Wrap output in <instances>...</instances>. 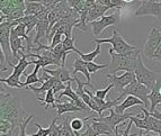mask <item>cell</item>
<instances>
[{"label":"cell","instance_id":"1","mask_svg":"<svg viewBox=\"0 0 161 136\" xmlns=\"http://www.w3.org/2000/svg\"><path fill=\"white\" fill-rule=\"evenodd\" d=\"M0 99H1V101H0V117L1 119L8 120L15 127H19L25 120L19 99L15 96H11L10 92H3V90L1 91Z\"/></svg>","mask_w":161,"mask_h":136},{"label":"cell","instance_id":"2","mask_svg":"<svg viewBox=\"0 0 161 136\" xmlns=\"http://www.w3.org/2000/svg\"><path fill=\"white\" fill-rule=\"evenodd\" d=\"M108 53L110 54L112 61L108 64V73L109 74H116L119 71H125V72H133L134 73L135 68H136L137 57L140 55V51L127 52L124 54H118L109 48Z\"/></svg>","mask_w":161,"mask_h":136},{"label":"cell","instance_id":"3","mask_svg":"<svg viewBox=\"0 0 161 136\" xmlns=\"http://www.w3.org/2000/svg\"><path fill=\"white\" fill-rule=\"evenodd\" d=\"M11 20H5L0 23V47L3 56L6 59V65L10 67L13 65L14 55L10 45V30H11Z\"/></svg>","mask_w":161,"mask_h":136},{"label":"cell","instance_id":"4","mask_svg":"<svg viewBox=\"0 0 161 136\" xmlns=\"http://www.w3.org/2000/svg\"><path fill=\"white\" fill-rule=\"evenodd\" d=\"M30 64H32V62L27 61V59L25 56H22L20 60L17 62L16 65H15V64L11 65V68L14 69L13 73H11L8 78H6V79L1 78V79H0V82L6 83V84L8 85V87H10V88H16V89L24 88V87H23V82L20 81V75L24 74L25 70L27 69V67H28Z\"/></svg>","mask_w":161,"mask_h":136},{"label":"cell","instance_id":"5","mask_svg":"<svg viewBox=\"0 0 161 136\" xmlns=\"http://www.w3.org/2000/svg\"><path fill=\"white\" fill-rule=\"evenodd\" d=\"M96 44H102V43H109L112 44V50H113L115 53L118 54H124V53H127V52H133V51H136L137 48L136 46L134 45H131L126 41L124 40L123 36L118 34L116 32V30H113V35H112V37L109 38H95L94 41Z\"/></svg>","mask_w":161,"mask_h":136},{"label":"cell","instance_id":"6","mask_svg":"<svg viewBox=\"0 0 161 136\" xmlns=\"http://www.w3.org/2000/svg\"><path fill=\"white\" fill-rule=\"evenodd\" d=\"M134 74L136 80L140 83L147 85L149 89L152 90L153 87L156 85V82L159 80V75L156 72H153L151 70H149L148 68L145 67L144 63L142 61V56L141 54L137 57V63H136V68H135Z\"/></svg>","mask_w":161,"mask_h":136},{"label":"cell","instance_id":"7","mask_svg":"<svg viewBox=\"0 0 161 136\" xmlns=\"http://www.w3.org/2000/svg\"><path fill=\"white\" fill-rule=\"evenodd\" d=\"M151 92V89H149L147 85L140 83L139 81L135 79L132 83H130L126 88L123 90V94L121 95L124 98V96H134L136 98H139L140 100H142L144 104V108L149 107V95Z\"/></svg>","mask_w":161,"mask_h":136},{"label":"cell","instance_id":"8","mask_svg":"<svg viewBox=\"0 0 161 136\" xmlns=\"http://www.w3.org/2000/svg\"><path fill=\"white\" fill-rule=\"evenodd\" d=\"M73 13H75V10L70 7V5L68 3L67 0H63V1H61V3H60L59 5H58L57 7L53 9V10L50 11V14H48L50 28H48V33H47V36H46V38H48L52 28L55 26V24H57L58 21L61 20V19H63V18H67V17L72 16Z\"/></svg>","mask_w":161,"mask_h":136},{"label":"cell","instance_id":"9","mask_svg":"<svg viewBox=\"0 0 161 136\" xmlns=\"http://www.w3.org/2000/svg\"><path fill=\"white\" fill-rule=\"evenodd\" d=\"M135 16H153L158 19H161V1H156V0L141 1V5L135 11Z\"/></svg>","mask_w":161,"mask_h":136},{"label":"cell","instance_id":"10","mask_svg":"<svg viewBox=\"0 0 161 136\" xmlns=\"http://www.w3.org/2000/svg\"><path fill=\"white\" fill-rule=\"evenodd\" d=\"M161 44V32L159 28H152L143 46V55L148 60H153L154 52Z\"/></svg>","mask_w":161,"mask_h":136},{"label":"cell","instance_id":"11","mask_svg":"<svg viewBox=\"0 0 161 136\" xmlns=\"http://www.w3.org/2000/svg\"><path fill=\"white\" fill-rule=\"evenodd\" d=\"M106 78H107L108 80H109V82L114 85V89H115L116 92H118V94H121V95L123 94L124 89L126 88L130 83H132L136 79L135 74L133 72H125L124 74L119 75V77H117L116 74H109V73H108V74L106 75Z\"/></svg>","mask_w":161,"mask_h":136},{"label":"cell","instance_id":"12","mask_svg":"<svg viewBox=\"0 0 161 136\" xmlns=\"http://www.w3.org/2000/svg\"><path fill=\"white\" fill-rule=\"evenodd\" d=\"M117 16L115 15H109V16H103L102 18L97 19L95 21L90 23V26H92V34L98 38V36H100L103 32H104L107 27L113 26L117 23Z\"/></svg>","mask_w":161,"mask_h":136},{"label":"cell","instance_id":"13","mask_svg":"<svg viewBox=\"0 0 161 136\" xmlns=\"http://www.w3.org/2000/svg\"><path fill=\"white\" fill-rule=\"evenodd\" d=\"M26 0H0V13H1V23L6 20V17L8 16L11 11L16 9H26L25 7Z\"/></svg>","mask_w":161,"mask_h":136},{"label":"cell","instance_id":"14","mask_svg":"<svg viewBox=\"0 0 161 136\" xmlns=\"http://www.w3.org/2000/svg\"><path fill=\"white\" fill-rule=\"evenodd\" d=\"M133 116H134L133 114H123V115H118V114H116V112H114L113 108H110L109 116H107V117H98V118L96 117V118H94V119L104 122V123L108 124L113 129H115L119 124L125 123L127 119H131Z\"/></svg>","mask_w":161,"mask_h":136},{"label":"cell","instance_id":"15","mask_svg":"<svg viewBox=\"0 0 161 136\" xmlns=\"http://www.w3.org/2000/svg\"><path fill=\"white\" fill-rule=\"evenodd\" d=\"M142 104H143L142 100H140L136 97L126 96V98L124 99V101L121 102L119 105H117V106H115L113 109L118 115H123V114H125V110H126L127 108H131V107H133V106H137V105H142Z\"/></svg>","mask_w":161,"mask_h":136},{"label":"cell","instance_id":"16","mask_svg":"<svg viewBox=\"0 0 161 136\" xmlns=\"http://www.w3.org/2000/svg\"><path fill=\"white\" fill-rule=\"evenodd\" d=\"M43 71L47 72L48 74H51L52 77L57 78L58 80H60L61 82H69V81H75V78H71V74H70L69 70L65 68V65H62V67H59L55 70H48V69H43Z\"/></svg>","mask_w":161,"mask_h":136},{"label":"cell","instance_id":"17","mask_svg":"<svg viewBox=\"0 0 161 136\" xmlns=\"http://www.w3.org/2000/svg\"><path fill=\"white\" fill-rule=\"evenodd\" d=\"M108 10H110L109 7H105V6H102V5H99V3H96L92 7H90V9H89V11H88L87 24L102 18V17L104 16V14Z\"/></svg>","mask_w":161,"mask_h":136},{"label":"cell","instance_id":"18","mask_svg":"<svg viewBox=\"0 0 161 136\" xmlns=\"http://www.w3.org/2000/svg\"><path fill=\"white\" fill-rule=\"evenodd\" d=\"M58 81H60V80H58L57 78H54L51 75V78H50L48 80H46L45 82L42 83V87H40V88H36L34 85H30V87H27V89H30L31 91H33V92L38 97L40 94H46L48 90H53L55 84L58 83Z\"/></svg>","mask_w":161,"mask_h":136},{"label":"cell","instance_id":"19","mask_svg":"<svg viewBox=\"0 0 161 136\" xmlns=\"http://www.w3.org/2000/svg\"><path fill=\"white\" fill-rule=\"evenodd\" d=\"M92 127L94 128V131L98 135L113 136V134H115V129H113L108 124L104 123V122H100V120H96L94 118H92Z\"/></svg>","mask_w":161,"mask_h":136},{"label":"cell","instance_id":"20","mask_svg":"<svg viewBox=\"0 0 161 136\" xmlns=\"http://www.w3.org/2000/svg\"><path fill=\"white\" fill-rule=\"evenodd\" d=\"M25 16H36L43 10H45V7L38 1L35 0H26L25 1Z\"/></svg>","mask_w":161,"mask_h":136},{"label":"cell","instance_id":"21","mask_svg":"<svg viewBox=\"0 0 161 136\" xmlns=\"http://www.w3.org/2000/svg\"><path fill=\"white\" fill-rule=\"evenodd\" d=\"M54 109H57L58 116H62L63 114H68V112H81V109L79 107H77L75 105L72 104V101H68V102H55V104L52 106Z\"/></svg>","mask_w":161,"mask_h":136},{"label":"cell","instance_id":"22","mask_svg":"<svg viewBox=\"0 0 161 136\" xmlns=\"http://www.w3.org/2000/svg\"><path fill=\"white\" fill-rule=\"evenodd\" d=\"M78 72L82 73L85 77H86L87 81H88L89 83H90V73H89L88 71V67H87V62L83 61L82 59H79V57H77V59L75 60V63H73V73L72 74H77Z\"/></svg>","mask_w":161,"mask_h":136},{"label":"cell","instance_id":"23","mask_svg":"<svg viewBox=\"0 0 161 136\" xmlns=\"http://www.w3.org/2000/svg\"><path fill=\"white\" fill-rule=\"evenodd\" d=\"M131 120L134 123V125L136 126L139 129H141V131H144L145 134L150 133L148 118H147V116H145L144 112H142V114H137V115H134L133 117L131 118Z\"/></svg>","mask_w":161,"mask_h":136},{"label":"cell","instance_id":"24","mask_svg":"<svg viewBox=\"0 0 161 136\" xmlns=\"http://www.w3.org/2000/svg\"><path fill=\"white\" fill-rule=\"evenodd\" d=\"M142 112H144L147 118H148L149 129H150V132H156V133L159 134V136H161V120L152 117V116L150 115V112H149L147 108H142Z\"/></svg>","mask_w":161,"mask_h":136},{"label":"cell","instance_id":"25","mask_svg":"<svg viewBox=\"0 0 161 136\" xmlns=\"http://www.w3.org/2000/svg\"><path fill=\"white\" fill-rule=\"evenodd\" d=\"M40 69H41L40 65H35L34 71H33L31 74L24 73V74L26 75V81L23 82V87H24V88H27V87H30V85H33V84H35V83L41 82V78H38V70Z\"/></svg>","mask_w":161,"mask_h":136},{"label":"cell","instance_id":"26","mask_svg":"<svg viewBox=\"0 0 161 136\" xmlns=\"http://www.w3.org/2000/svg\"><path fill=\"white\" fill-rule=\"evenodd\" d=\"M71 83H72V81L67 82V88H65V90H63L62 92H60V94L57 95V101L58 102H60V99H61L62 97H69L72 101H75V100H77V99L79 98V96L77 95L75 90H73L72 87H71Z\"/></svg>","mask_w":161,"mask_h":136},{"label":"cell","instance_id":"27","mask_svg":"<svg viewBox=\"0 0 161 136\" xmlns=\"http://www.w3.org/2000/svg\"><path fill=\"white\" fill-rule=\"evenodd\" d=\"M70 117L69 116H64L62 118V122L60 124V132L59 136H70L73 135V131L71 126H70Z\"/></svg>","mask_w":161,"mask_h":136},{"label":"cell","instance_id":"28","mask_svg":"<svg viewBox=\"0 0 161 136\" xmlns=\"http://www.w3.org/2000/svg\"><path fill=\"white\" fill-rule=\"evenodd\" d=\"M100 52H102V46H100V44H97L96 48H95L92 52H90V53H88V54H85V53H82V52H79V55H80V57L83 60V61L92 62L95 59H96L97 56L99 55Z\"/></svg>","mask_w":161,"mask_h":136},{"label":"cell","instance_id":"29","mask_svg":"<svg viewBox=\"0 0 161 136\" xmlns=\"http://www.w3.org/2000/svg\"><path fill=\"white\" fill-rule=\"evenodd\" d=\"M62 45L64 48V52L67 54H69L70 52H75V53L79 54V50L75 46V38L73 37H65L62 42Z\"/></svg>","mask_w":161,"mask_h":136},{"label":"cell","instance_id":"30","mask_svg":"<svg viewBox=\"0 0 161 136\" xmlns=\"http://www.w3.org/2000/svg\"><path fill=\"white\" fill-rule=\"evenodd\" d=\"M57 101V98H55V94H54L53 90H48L45 95V99H44L43 101L41 102V106H45V110L47 112L50 106H53Z\"/></svg>","mask_w":161,"mask_h":136},{"label":"cell","instance_id":"31","mask_svg":"<svg viewBox=\"0 0 161 136\" xmlns=\"http://www.w3.org/2000/svg\"><path fill=\"white\" fill-rule=\"evenodd\" d=\"M16 128H18V127H15L10 122H8V120L0 119V134L10 133V132L15 131Z\"/></svg>","mask_w":161,"mask_h":136},{"label":"cell","instance_id":"32","mask_svg":"<svg viewBox=\"0 0 161 136\" xmlns=\"http://www.w3.org/2000/svg\"><path fill=\"white\" fill-rule=\"evenodd\" d=\"M70 126L73 132H80L85 127V118L82 119V118L73 117V119H71L70 122Z\"/></svg>","mask_w":161,"mask_h":136},{"label":"cell","instance_id":"33","mask_svg":"<svg viewBox=\"0 0 161 136\" xmlns=\"http://www.w3.org/2000/svg\"><path fill=\"white\" fill-rule=\"evenodd\" d=\"M35 1H38V3H42L47 11H52L63 0H35Z\"/></svg>","mask_w":161,"mask_h":136},{"label":"cell","instance_id":"34","mask_svg":"<svg viewBox=\"0 0 161 136\" xmlns=\"http://www.w3.org/2000/svg\"><path fill=\"white\" fill-rule=\"evenodd\" d=\"M87 67H88L89 73H90V74H95V73L98 72L99 70L108 68V64H96V63H94V62H87Z\"/></svg>","mask_w":161,"mask_h":136},{"label":"cell","instance_id":"35","mask_svg":"<svg viewBox=\"0 0 161 136\" xmlns=\"http://www.w3.org/2000/svg\"><path fill=\"white\" fill-rule=\"evenodd\" d=\"M70 7L77 14H80L83 9V0H67Z\"/></svg>","mask_w":161,"mask_h":136},{"label":"cell","instance_id":"36","mask_svg":"<svg viewBox=\"0 0 161 136\" xmlns=\"http://www.w3.org/2000/svg\"><path fill=\"white\" fill-rule=\"evenodd\" d=\"M112 89H114V85L112 84V83H109V84H108L105 89H102V90H97L96 92H95V96H96L97 98L102 99V100H105V99H106V97H107L108 92H109Z\"/></svg>","mask_w":161,"mask_h":136},{"label":"cell","instance_id":"37","mask_svg":"<svg viewBox=\"0 0 161 136\" xmlns=\"http://www.w3.org/2000/svg\"><path fill=\"white\" fill-rule=\"evenodd\" d=\"M59 119V117L53 118L52 123L50 124V127H51V132L48 134V136H59L60 132V125H57V120Z\"/></svg>","mask_w":161,"mask_h":136},{"label":"cell","instance_id":"38","mask_svg":"<svg viewBox=\"0 0 161 136\" xmlns=\"http://www.w3.org/2000/svg\"><path fill=\"white\" fill-rule=\"evenodd\" d=\"M34 125L38 128L37 133L35 134V136H48V134H50V132H51V127H50V126H48L47 128H43L40 124H37V123H34Z\"/></svg>","mask_w":161,"mask_h":136},{"label":"cell","instance_id":"39","mask_svg":"<svg viewBox=\"0 0 161 136\" xmlns=\"http://www.w3.org/2000/svg\"><path fill=\"white\" fill-rule=\"evenodd\" d=\"M110 5H112V8L121 9L125 7L126 3H124V0H110Z\"/></svg>","mask_w":161,"mask_h":136},{"label":"cell","instance_id":"40","mask_svg":"<svg viewBox=\"0 0 161 136\" xmlns=\"http://www.w3.org/2000/svg\"><path fill=\"white\" fill-rule=\"evenodd\" d=\"M81 135H82V136H99L98 134L96 133V132L94 131V128L92 127V125H89L88 127H87L86 131L83 132Z\"/></svg>","mask_w":161,"mask_h":136},{"label":"cell","instance_id":"41","mask_svg":"<svg viewBox=\"0 0 161 136\" xmlns=\"http://www.w3.org/2000/svg\"><path fill=\"white\" fill-rule=\"evenodd\" d=\"M132 124H133V122H132V120L130 119L129 124H127L126 128H125V131H123V134H122V136H130V132H131Z\"/></svg>","mask_w":161,"mask_h":136},{"label":"cell","instance_id":"42","mask_svg":"<svg viewBox=\"0 0 161 136\" xmlns=\"http://www.w3.org/2000/svg\"><path fill=\"white\" fill-rule=\"evenodd\" d=\"M96 3L102 6H105V7H109L110 9H113L112 8V5H110V0H96Z\"/></svg>","mask_w":161,"mask_h":136},{"label":"cell","instance_id":"43","mask_svg":"<svg viewBox=\"0 0 161 136\" xmlns=\"http://www.w3.org/2000/svg\"><path fill=\"white\" fill-rule=\"evenodd\" d=\"M150 115L152 116V117L157 118V119H160L161 120V112L160 110H154L153 112H150Z\"/></svg>","mask_w":161,"mask_h":136},{"label":"cell","instance_id":"44","mask_svg":"<svg viewBox=\"0 0 161 136\" xmlns=\"http://www.w3.org/2000/svg\"><path fill=\"white\" fill-rule=\"evenodd\" d=\"M19 128V127H18ZM17 129V128H16ZM16 129L13 132H10V133H7V134H0V136H18V134L16 133Z\"/></svg>","mask_w":161,"mask_h":136},{"label":"cell","instance_id":"45","mask_svg":"<svg viewBox=\"0 0 161 136\" xmlns=\"http://www.w3.org/2000/svg\"><path fill=\"white\" fill-rule=\"evenodd\" d=\"M130 136H134V135H130ZM137 136H159V135H152V134H145V133H143V131H141L139 134H137Z\"/></svg>","mask_w":161,"mask_h":136},{"label":"cell","instance_id":"46","mask_svg":"<svg viewBox=\"0 0 161 136\" xmlns=\"http://www.w3.org/2000/svg\"><path fill=\"white\" fill-rule=\"evenodd\" d=\"M134 0H124V3H133Z\"/></svg>","mask_w":161,"mask_h":136},{"label":"cell","instance_id":"47","mask_svg":"<svg viewBox=\"0 0 161 136\" xmlns=\"http://www.w3.org/2000/svg\"><path fill=\"white\" fill-rule=\"evenodd\" d=\"M140 1H143V0H140ZM160 1H161V0H160Z\"/></svg>","mask_w":161,"mask_h":136},{"label":"cell","instance_id":"48","mask_svg":"<svg viewBox=\"0 0 161 136\" xmlns=\"http://www.w3.org/2000/svg\"><path fill=\"white\" fill-rule=\"evenodd\" d=\"M70 136H73V135H70Z\"/></svg>","mask_w":161,"mask_h":136},{"label":"cell","instance_id":"49","mask_svg":"<svg viewBox=\"0 0 161 136\" xmlns=\"http://www.w3.org/2000/svg\"><path fill=\"white\" fill-rule=\"evenodd\" d=\"M160 32H161V30H160Z\"/></svg>","mask_w":161,"mask_h":136}]
</instances>
